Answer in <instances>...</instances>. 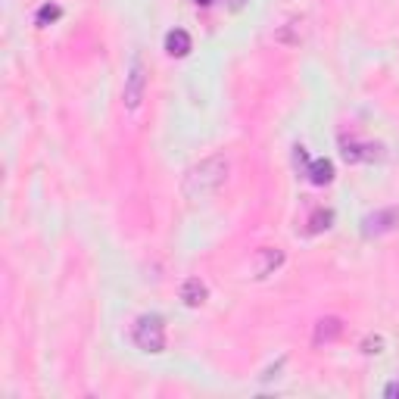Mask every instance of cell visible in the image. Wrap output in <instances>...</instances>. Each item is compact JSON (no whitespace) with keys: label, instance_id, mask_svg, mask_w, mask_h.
<instances>
[{"label":"cell","instance_id":"cell-5","mask_svg":"<svg viewBox=\"0 0 399 399\" xmlns=\"http://www.w3.org/2000/svg\"><path fill=\"white\" fill-rule=\"evenodd\" d=\"M281 262H284V253H281V250H272V246H265V250H259V253H256V262H253V274H256V278H268V274H272Z\"/></svg>","mask_w":399,"mask_h":399},{"label":"cell","instance_id":"cell-15","mask_svg":"<svg viewBox=\"0 0 399 399\" xmlns=\"http://www.w3.org/2000/svg\"><path fill=\"white\" fill-rule=\"evenodd\" d=\"M228 4H231V6H234V10H237V6H241V4H243V0H228Z\"/></svg>","mask_w":399,"mask_h":399},{"label":"cell","instance_id":"cell-11","mask_svg":"<svg viewBox=\"0 0 399 399\" xmlns=\"http://www.w3.org/2000/svg\"><path fill=\"white\" fill-rule=\"evenodd\" d=\"M331 222H334V213H331V209H318V213L309 219V234H318V231L331 228Z\"/></svg>","mask_w":399,"mask_h":399},{"label":"cell","instance_id":"cell-3","mask_svg":"<svg viewBox=\"0 0 399 399\" xmlns=\"http://www.w3.org/2000/svg\"><path fill=\"white\" fill-rule=\"evenodd\" d=\"M144 88H147V69H144V60L141 56H132V66H128V75H125V106L128 110H137L144 100Z\"/></svg>","mask_w":399,"mask_h":399},{"label":"cell","instance_id":"cell-9","mask_svg":"<svg viewBox=\"0 0 399 399\" xmlns=\"http://www.w3.org/2000/svg\"><path fill=\"white\" fill-rule=\"evenodd\" d=\"M306 175L312 184H331L334 181V163L331 159H315V163H309V169H306Z\"/></svg>","mask_w":399,"mask_h":399},{"label":"cell","instance_id":"cell-2","mask_svg":"<svg viewBox=\"0 0 399 399\" xmlns=\"http://www.w3.org/2000/svg\"><path fill=\"white\" fill-rule=\"evenodd\" d=\"M134 343L147 353L165 350V322L163 315H141L134 324Z\"/></svg>","mask_w":399,"mask_h":399},{"label":"cell","instance_id":"cell-4","mask_svg":"<svg viewBox=\"0 0 399 399\" xmlns=\"http://www.w3.org/2000/svg\"><path fill=\"white\" fill-rule=\"evenodd\" d=\"M393 224H399V213L396 209H381V213H372L362 219V234L372 237V234H384V231H390Z\"/></svg>","mask_w":399,"mask_h":399},{"label":"cell","instance_id":"cell-8","mask_svg":"<svg viewBox=\"0 0 399 399\" xmlns=\"http://www.w3.org/2000/svg\"><path fill=\"white\" fill-rule=\"evenodd\" d=\"M165 50H169V56H187L191 53V34L184 28H172L165 34Z\"/></svg>","mask_w":399,"mask_h":399},{"label":"cell","instance_id":"cell-10","mask_svg":"<svg viewBox=\"0 0 399 399\" xmlns=\"http://www.w3.org/2000/svg\"><path fill=\"white\" fill-rule=\"evenodd\" d=\"M340 331H343V324H340V318H322L315 328V343H331V340L340 337Z\"/></svg>","mask_w":399,"mask_h":399},{"label":"cell","instance_id":"cell-12","mask_svg":"<svg viewBox=\"0 0 399 399\" xmlns=\"http://www.w3.org/2000/svg\"><path fill=\"white\" fill-rule=\"evenodd\" d=\"M63 16V6H56V4H44L38 10V16H34V23L38 25H50V23H56V19Z\"/></svg>","mask_w":399,"mask_h":399},{"label":"cell","instance_id":"cell-14","mask_svg":"<svg viewBox=\"0 0 399 399\" xmlns=\"http://www.w3.org/2000/svg\"><path fill=\"white\" fill-rule=\"evenodd\" d=\"M194 4H197V6H209V4H213V0H194Z\"/></svg>","mask_w":399,"mask_h":399},{"label":"cell","instance_id":"cell-7","mask_svg":"<svg viewBox=\"0 0 399 399\" xmlns=\"http://www.w3.org/2000/svg\"><path fill=\"white\" fill-rule=\"evenodd\" d=\"M381 153H377V147H372V144H343V159L346 163H372V159H377Z\"/></svg>","mask_w":399,"mask_h":399},{"label":"cell","instance_id":"cell-1","mask_svg":"<svg viewBox=\"0 0 399 399\" xmlns=\"http://www.w3.org/2000/svg\"><path fill=\"white\" fill-rule=\"evenodd\" d=\"M224 178H228V159L224 156H209L203 159L200 165H194V169H187L184 175V197L191 200H203L209 197L213 191H219L224 184Z\"/></svg>","mask_w":399,"mask_h":399},{"label":"cell","instance_id":"cell-13","mask_svg":"<svg viewBox=\"0 0 399 399\" xmlns=\"http://www.w3.org/2000/svg\"><path fill=\"white\" fill-rule=\"evenodd\" d=\"M384 396H387V399H396V396H399V384H390V387L384 390Z\"/></svg>","mask_w":399,"mask_h":399},{"label":"cell","instance_id":"cell-6","mask_svg":"<svg viewBox=\"0 0 399 399\" xmlns=\"http://www.w3.org/2000/svg\"><path fill=\"white\" fill-rule=\"evenodd\" d=\"M206 296H209V290L200 278H187L184 284H181V300H184V306H203Z\"/></svg>","mask_w":399,"mask_h":399}]
</instances>
